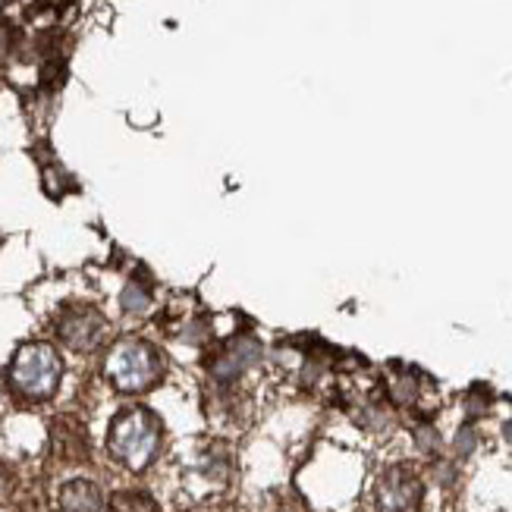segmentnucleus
<instances>
[{
    "mask_svg": "<svg viewBox=\"0 0 512 512\" xmlns=\"http://www.w3.org/2000/svg\"><path fill=\"white\" fill-rule=\"evenodd\" d=\"M158 374H161L158 352L142 340H126L107 355V377H110V384L123 393L148 390L158 381Z\"/></svg>",
    "mask_w": 512,
    "mask_h": 512,
    "instance_id": "3",
    "label": "nucleus"
},
{
    "mask_svg": "<svg viewBox=\"0 0 512 512\" xmlns=\"http://www.w3.org/2000/svg\"><path fill=\"white\" fill-rule=\"evenodd\" d=\"M57 333H60V340L70 349L88 352V349L101 346L104 333H107V321L98 315V311H92V308H79V311H70L66 318H60Z\"/></svg>",
    "mask_w": 512,
    "mask_h": 512,
    "instance_id": "5",
    "label": "nucleus"
},
{
    "mask_svg": "<svg viewBox=\"0 0 512 512\" xmlns=\"http://www.w3.org/2000/svg\"><path fill=\"white\" fill-rule=\"evenodd\" d=\"M425 487L409 465H393L374 484V503L381 512H418Z\"/></svg>",
    "mask_w": 512,
    "mask_h": 512,
    "instance_id": "4",
    "label": "nucleus"
},
{
    "mask_svg": "<svg viewBox=\"0 0 512 512\" xmlns=\"http://www.w3.org/2000/svg\"><path fill=\"white\" fill-rule=\"evenodd\" d=\"M10 494H13V475L0 465V503H7Z\"/></svg>",
    "mask_w": 512,
    "mask_h": 512,
    "instance_id": "9",
    "label": "nucleus"
},
{
    "mask_svg": "<svg viewBox=\"0 0 512 512\" xmlns=\"http://www.w3.org/2000/svg\"><path fill=\"white\" fill-rule=\"evenodd\" d=\"M57 506H60V512H101L104 509L101 487L95 481H85V478L66 481L60 487Z\"/></svg>",
    "mask_w": 512,
    "mask_h": 512,
    "instance_id": "6",
    "label": "nucleus"
},
{
    "mask_svg": "<svg viewBox=\"0 0 512 512\" xmlns=\"http://www.w3.org/2000/svg\"><path fill=\"white\" fill-rule=\"evenodd\" d=\"M107 447L114 453V459H120L126 469L142 472L145 465L158 456L161 447V425L158 418L145 409H129L123 412L114 428H110Z\"/></svg>",
    "mask_w": 512,
    "mask_h": 512,
    "instance_id": "1",
    "label": "nucleus"
},
{
    "mask_svg": "<svg viewBox=\"0 0 512 512\" xmlns=\"http://www.w3.org/2000/svg\"><path fill=\"white\" fill-rule=\"evenodd\" d=\"M63 365L57 359V352L44 343H29L16 352L13 368H10V381L19 396L26 399H48L54 396L60 384Z\"/></svg>",
    "mask_w": 512,
    "mask_h": 512,
    "instance_id": "2",
    "label": "nucleus"
},
{
    "mask_svg": "<svg viewBox=\"0 0 512 512\" xmlns=\"http://www.w3.org/2000/svg\"><path fill=\"white\" fill-rule=\"evenodd\" d=\"M107 512H158V506H154V500L142 491H120L110 497Z\"/></svg>",
    "mask_w": 512,
    "mask_h": 512,
    "instance_id": "8",
    "label": "nucleus"
},
{
    "mask_svg": "<svg viewBox=\"0 0 512 512\" xmlns=\"http://www.w3.org/2000/svg\"><path fill=\"white\" fill-rule=\"evenodd\" d=\"M54 450L70 459V462H79L88 456V440H85V431L76 425L70 418H60L54 421Z\"/></svg>",
    "mask_w": 512,
    "mask_h": 512,
    "instance_id": "7",
    "label": "nucleus"
}]
</instances>
